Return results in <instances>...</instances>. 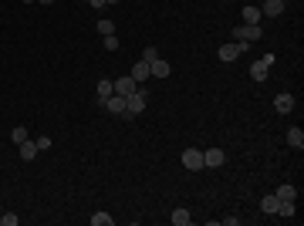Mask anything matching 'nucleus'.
Here are the masks:
<instances>
[{
  "label": "nucleus",
  "mask_w": 304,
  "mask_h": 226,
  "mask_svg": "<svg viewBox=\"0 0 304 226\" xmlns=\"http://www.w3.org/2000/svg\"><path fill=\"white\" fill-rule=\"evenodd\" d=\"M182 166H186L189 172L206 169V166H203V152H200V149H186V152H182Z\"/></svg>",
  "instance_id": "nucleus-5"
},
{
  "label": "nucleus",
  "mask_w": 304,
  "mask_h": 226,
  "mask_svg": "<svg viewBox=\"0 0 304 226\" xmlns=\"http://www.w3.org/2000/svg\"><path fill=\"white\" fill-rule=\"evenodd\" d=\"M146 101H149V91H135V95H128V98H125V112H122V115H128V118L142 115V112H146Z\"/></svg>",
  "instance_id": "nucleus-1"
},
{
  "label": "nucleus",
  "mask_w": 304,
  "mask_h": 226,
  "mask_svg": "<svg viewBox=\"0 0 304 226\" xmlns=\"http://www.w3.org/2000/svg\"><path fill=\"white\" fill-rule=\"evenodd\" d=\"M108 3H119V0H108Z\"/></svg>",
  "instance_id": "nucleus-30"
},
{
  "label": "nucleus",
  "mask_w": 304,
  "mask_h": 226,
  "mask_svg": "<svg viewBox=\"0 0 304 226\" xmlns=\"http://www.w3.org/2000/svg\"><path fill=\"white\" fill-rule=\"evenodd\" d=\"M105 108H108L112 115H122L125 112V98H122V95H112V98L105 101Z\"/></svg>",
  "instance_id": "nucleus-14"
},
{
  "label": "nucleus",
  "mask_w": 304,
  "mask_h": 226,
  "mask_svg": "<svg viewBox=\"0 0 304 226\" xmlns=\"http://www.w3.org/2000/svg\"><path fill=\"white\" fill-rule=\"evenodd\" d=\"M112 85H115V95H122V98L135 95V81H132V75H128V78H115Z\"/></svg>",
  "instance_id": "nucleus-8"
},
{
  "label": "nucleus",
  "mask_w": 304,
  "mask_h": 226,
  "mask_svg": "<svg viewBox=\"0 0 304 226\" xmlns=\"http://www.w3.org/2000/svg\"><path fill=\"white\" fill-rule=\"evenodd\" d=\"M260 7H243V24H260Z\"/></svg>",
  "instance_id": "nucleus-16"
},
{
  "label": "nucleus",
  "mask_w": 304,
  "mask_h": 226,
  "mask_svg": "<svg viewBox=\"0 0 304 226\" xmlns=\"http://www.w3.org/2000/svg\"><path fill=\"white\" fill-rule=\"evenodd\" d=\"M149 71L155 75V78H169V71H173V68H169V64H166L162 57H155V61L149 64Z\"/></svg>",
  "instance_id": "nucleus-12"
},
{
  "label": "nucleus",
  "mask_w": 304,
  "mask_h": 226,
  "mask_svg": "<svg viewBox=\"0 0 304 226\" xmlns=\"http://www.w3.org/2000/svg\"><path fill=\"white\" fill-rule=\"evenodd\" d=\"M112 95H115V85H112L108 78H101V81H98V95H95V101H98V108H105V101H108Z\"/></svg>",
  "instance_id": "nucleus-6"
},
{
  "label": "nucleus",
  "mask_w": 304,
  "mask_h": 226,
  "mask_svg": "<svg viewBox=\"0 0 304 226\" xmlns=\"http://www.w3.org/2000/svg\"><path fill=\"white\" fill-rule=\"evenodd\" d=\"M260 14H264V17H280V14H284V0H264Z\"/></svg>",
  "instance_id": "nucleus-10"
},
{
  "label": "nucleus",
  "mask_w": 304,
  "mask_h": 226,
  "mask_svg": "<svg viewBox=\"0 0 304 226\" xmlns=\"http://www.w3.org/2000/svg\"><path fill=\"white\" fill-rule=\"evenodd\" d=\"M105 51H119V37H115V34L105 37Z\"/></svg>",
  "instance_id": "nucleus-24"
},
{
  "label": "nucleus",
  "mask_w": 304,
  "mask_h": 226,
  "mask_svg": "<svg viewBox=\"0 0 304 226\" xmlns=\"http://www.w3.org/2000/svg\"><path fill=\"white\" fill-rule=\"evenodd\" d=\"M91 7H105V3H108V0H88Z\"/></svg>",
  "instance_id": "nucleus-27"
},
{
  "label": "nucleus",
  "mask_w": 304,
  "mask_h": 226,
  "mask_svg": "<svg viewBox=\"0 0 304 226\" xmlns=\"http://www.w3.org/2000/svg\"><path fill=\"white\" fill-rule=\"evenodd\" d=\"M34 145H37V152H48V149H51V139L41 135V139H34Z\"/></svg>",
  "instance_id": "nucleus-23"
},
{
  "label": "nucleus",
  "mask_w": 304,
  "mask_h": 226,
  "mask_svg": "<svg viewBox=\"0 0 304 226\" xmlns=\"http://www.w3.org/2000/svg\"><path fill=\"white\" fill-rule=\"evenodd\" d=\"M277 206H280V199L274 196V193H271V196H264V199H260V209H264L267 216H277Z\"/></svg>",
  "instance_id": "nucleus-13"
},
{
  "label": "nucleus",
  "mask_w": 304,
  "mask_h": 226,
  "mask_svg": "<svg viewBox=\"0 0 304 226\" xmlns=\"http://www.w3.org/2000/svg\"><path fill=\"white\" fill-rule=\"evenodd\" d=\"M10 139H14V142H17V145H21V142H27L30 135H27V128H24V125H17V128L10 132Z\"/></svg>",
  "instance_id": "nucleus-22"
},
{
  "label": "nucleus",
  "mask_w": 304,
  "mask_h": 226,
  "mask_svg": "<svg viewBox=\"0 0 304 226\" xmlns=\"http://www.w3.org/2000/svg\"><path fill=\"white\" fill-rule=\"evenodd\" d=\"M0 223H3V216H0Z\"/></svg>",
  "instance_id": "nucleus-31"
},
{
  "label": "nucleus",
  "mask_w": 304,
  "mask_h": 226,
  "mask_svg": "<svg viewBox=\"0 0 304 226\" xmlns=\"http://www.w3.org/2000/svg\"><path fill=\"white\" fill-rule=\"evenodd\" d=\"M95 27H98V34H101V37H108V34H115V24H112V21H98Z\"/></svg>",
  "instance_id": "nucleus-21"
},
{
  "label": "nucleus",
  "mask_w": 304,
  "mask_h": 226,
  "mask_svg": "<svg viewBox=\"0 0 304 226\" xmlns=\"http://www.w3.org/2000/svg\"><path fill=\"white\" fill-rule=\"evenodd\" d=\"M37 3H54V0H37Z\"/></svg>",
  "instance_id": "nucleus-28"
},
{
  "label": "nucleus",
  "mask_w": 304,
  "mask_h": 226,
  "mask_svg": "<svg viewBox=\"0 0 304 226\" xmlns=\"http://www.w3.org/2000/svg\"><path fill=\"white\" fill-rule=\"evenodd\" d=\"M287 145L298 149V152L304 149V132H301V128H291V132H287Z\"/></svg>",
  "instance_id": "nucleus-15"
},
{
  "label": "nucleus",
  "mask_w": 304,
  "mask_h": 226,
  "mask_svg": "<svg viewBox=\"0 0 304 226\" xmlns=\"http://www.w3.org/2000/svg\"><path fill=\"white\" fill-rule=\"evenodd\" d=\"M223 162H227L223 149H206V152H203V166H210V169H220Z\"/></svg>",
  "instance_id": "nucleus-7"
},
{
  "label": "nucleus",
  "mask_w": 304,
  "mask_h": 226,
  "mask_svg": "<svg viewBox=\"0 0 304 226\" xmlns=\"http://www.w3.org/2000/svg\"><path fill=\"white\" fill-rule=\"evenodd\" d=\"M91 226H112V216L105 209H98V213H91Z\"/></svg>",
  "instance_id": "nucleus-20"
},
{
  "label": "nucleus",
  "mask_w": 304,
  "mask_h": 226,
  "mask_svg": "<svg viewBox=\"0 0 304 226\" xmlns=\"http://www.w3.org/2000/svg\"><path fill=\"white\" fill-rule=\"evenodd\" d=\"M247 48H250V44H240V41H230V44H223V48H220L216 54H220V61H227V64H230V61H237L240 54H247Z\"/></svg>",
  "instance_id": "nucleus-4"
},
{
  "label": "nucleus",
  "mask_w": 304,
  "mask_h": 226,
  "mask_svg": "<svg viewBox=\"0 0 304 226\" xmlns=\"http://www.w3.org/2000/svg\"><path fill=\"white\" fill-rule=\"evenodd\" d=\"M24 3H37V0H24Z\"/></svg>",
  "instance_id": "nucleus-29"
},
{
  "label": "nucleus",
  "mask_w": 304,
  "mask_h": 226,
  "mask_svg": "<svg viewBox=\"0 0 304 226\" xmlns=\"http://www.w3.org/2000/svg\"><path fill=\"white\" fill-rule=\"evenodd\" d=\"M155 57H159V51H155V48H152V44H149V48H146V51H142V61H149V64H152V61H155Z\"/></svg>",
  "instance_id": "nucleus-25"
},
{
  "label": "nucleus",
  "mask_w": 304,
  "mask_h": 226,
  "mask_svg": "<svg viewBox=\"0 0 304 226\" xmlns=\"http://www.w3.org/2000/svg\"><path fill=\"white\" fill-rule=\"evenodd\" d=\"M3 226H17V213H3Z\"/></svg>",
  "instance_id": "nucleus-26"
},
{
  "label": "nucleus",
  "mask_w": 304,
  "mask_h": 226,
  "mask_svg": "<svg viewBox=\"0 0 304 226\" xmlns=\"http://www.w3.org/2000/svg\"><path fill=\"white\" fill-rule=\"evenodd\" d=\"M152 71H149V61H135V68H132V81H146Z\"/></svg>",
  "instance_id": "nucleus-11"
},
{
  "label": "nucleus",
  "mask_w": 304,
  "mask_h": 226,
  "mask_svg": "<svg viewBox=\"0 0 304 226\" xmlns=\"http://www.w3.org/2000/svg\"><path fill=\"white\" fill-rule=\"evenodd\" d=\"M274 108H277L280 115L294 112V95H287V91H284V95H277V98H274Z\"/></svg>",
  "instance_id": "nucleus-9"
},
{
  "label": "nucleus",
  "mask_w": 304,
  "mask_h": 226,
  "mask_svg": "<svg viewBox=\"0 0 304 226\" xmlns=\"http://www.w3.org/2000/svg\"><path fill=\"white\" fill-rule=\"evenodd\" d=\"M233 41H240V44L260 41V24H240V27H233Z\"/></svg>",
  "instance_id": "nucleus-3"
},
{
  "label": "nucleus",
  "mask_w": 304,
  "mask_h": 226,
  "mask_svg": "<svg viewBox=\"0 0 304 226\" xmlns=\"http://www.w3.org/2000/svg\"><path fill=\"white\" fill-rule=\"evenodd\" d=\"M17 149H21V159H24V162H30V159H34V155H37V145H34V142H21V145H17Z\"/></svg>",
  "instance_id": "nucleus-17"
},
{
  "label": "nucleus",
  "mask_w": 304,
  "mask_h": 226,
  "mask_svg": "<svg viewBox=\"0 0 304 226\" xmlns=\"http://www.w3.org/2000/svg\"><path fill=\"white\" fill-rule=\"evenodd\" d=\"M169 220H173L176 226H189V209H182V206H179V209H173V216H169Z\"/></svg>",
  "instance_id": "nucleus-18"
},
{
  "label": "nucleus",
  "mask_w": 304,
  "mask_h": 226,
  "mask_svg": "<svg viewBox=\"0 0 304 226\" xmlns=\"http://www.w3.org/2000/svg\"><path fill=\"white\" fill-rule=\"evenodd\" d=\"M274 196H277V199H294V196H298V189H294L291 182H284V186H277V193H274Z\"/></svg>",
  "instance_id": "nucleus-19"
},
{
  "label": "nucleus",
  "mask_w": 304,
  "mask_h": 226,
  "mask_svg": "<svg viewBox=\"0 0 304 226\" xmlns=\"http://www.w3.org/2000/svg\"><path fill=\"white\" fill-rule=\"evenodd\" d=\"M271 68H274V54H264L260 61H253V64H250V78H253V81H267Z\"/></svg>",
  "instance_id": "nucleus-2"
}]
</instances>
